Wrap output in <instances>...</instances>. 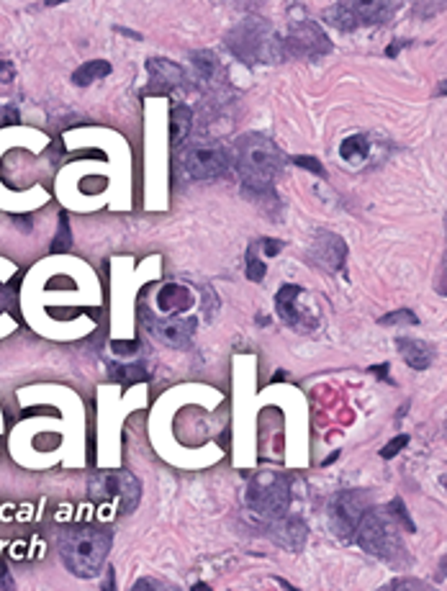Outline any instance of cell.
I'll use <instances>...</instances> for the list:
<instances>
[{"instance_id": "obj_16", "label": "cell", "mask_w": 447, "mask_h": 591, "mask_svg": "<svg viewBox=\"0 0 447 591\" xmlns=\"http://www.w3.org/2000/svg\"><path fill=\"white\" fill-rule=\"evenodd\" d=\"M157 304H160L164 316L180 314V311L190 309V304H193V293H190V288H186V285L167 283L160 288V293H157Z\"/></svg>"}, {"instance_id": "obj_40", "label": "cell", "mask_w": 447, "mask_h": 591, "mask_svg": "<svg viewBox=\"0 0 447 591\" xmlns=\"http://www.w3.org/2000/svg\"><path fill=\"white\" fill-rule=\"evenodd\" d=\"M399 49H401V41H394V44H391V49H386V54H388V57H394Z\"/></svg>"}, {"instance_id": "obj_12", "label": "cell", "mask_w": 447, "mask_h": 591, "mask_svg": "<svg viewBox=\"0 0 447 591\" xmlns=\"http://www.w3.org/2000/svg\"><path fill=\"white\" fill-rule=\"evenodd\" d=\"M309 260L327 273H339L347 260V242L335 232H319L311 242Z\"/></svg>"}, {"instance_id": "obj_11", "label": "cell", "mask_w": 447, "mask_h": 591, "mask_svg": "<svg viewBox=\"0 0 447 591\" xmlns=\"http://www.w3.org/2000/svg\"><path fill=\"white\" fill-rule=\"evenodd\" d=\"M304 293L306 291L301 285H293V283L283 285V288L276 293V311L288 327H293V330L311 332L313 327H316V314H309L306 309L298 306L301 299H304Z\"/></svg>"}, {"instance_id": "obj_32", "label": "cell", "mask_w": 447, "mask_h": 591, "mask_svg": "<svg viewBox=\"0 0 447 591\" xmlns=\"http://www.w3.org/2000/svg\"><path fill=\"white\" fill-rule=\"evenodd\" d=\"M260 247L265 249V254H268V257H276V254L283 249V242H280V240H268V237H265V240L260 242Z\"/></svg>"}, {"instance_id": "obj_34", "label": "cell", "mask_w": 447, "mask_h": 591, "mask_svg": "<svg viewBox=\"0 0 447 591\" xmlns=\"http://www.w3.org/2000/svg\"><path fill=\"white\" fill-rule=\"evenodd\" d=\"M160 589V584H157L155 578H139L134 586H131V591H157Z\"/></svg>"}, {"instance_id": "obj_37", "label": "cell", "mask_w": 447, "mask_h": 591, "mask_svg": "<svg viewBox=\"0 0 447 591\" xmlns=\"http://www.w3.org/2000/svg\"><path fill=\"white\" fill-rule=\"evenodd\" d=\"M368 370H370V373H375L378 378H388V363H383V365H370Z\"/></svg>"}, {"instance_id": "obj_44", "label": "cell", "mask_w": 447, "mask_h": 591, "mask_svg": "<svg viewBox=\"0 0 447 591\" xmlns=\"http://www.w3.org/2000/svg\"><path fill=\"white\" fill-rule=\"evenodd\" d=\"M337 457H339V453H332V455L327 457V460H324V465H329V463H335Z\"/></svg>"}, {"instance_id": "obj_35", "label": "cell", "mask_w": 447, "mask_h": 591, "mask_svg": "<svg viewBox=\"0 0 447 591\" xmlns=\"http://www.w3.org/2000/svg\"><path fill=\"white\" fill-rule=\"evenodd\" d=\"M13 75H15L13 65H11L8 60H0V80H3V83H11Z\"/></svg>"}, {"instance_id": "obj_5", "label": "cell", "mask_w": 447, "mask_h": 591, "mask_svg": "<svg viewBox=\"0 0 447 591\" xmlns=\"http://www.w3.org/2000/svg\"><path fill=\"white\" fill-rule=\"evenodd\" d=\"M88 496L93 504L113 507L119 514H129L142 499V486L129 471H101L90 479Z\"/></svg>"}, {"instance_id": "obj_15", "label": "cell", "mask_w": 447, "mask_h": 591, "mask_svg": "<svg viewBox=\"0 0 447 591\" xmlns=\"http://www.w3.org/2000/svg\"><path fill=\"white\" fill-rule=\"evenodd\" d=\"M396 347H399V352H401L403 363H406L409 368H414V370H427V368L432 365L434 350L427 342H422V339L399 337L396 339Z\"/></svg>"}, {"instance_id": "obj_28", "label": "cell", "mask_w": 447, "mask_h": 591, "mask_svg": "<svg viewBox=\"0 0 447 591\" xmlns=\"http://www.w3.org/2000/svg\"><path fill=\"white\" fill-rule=\"evenodd\" d=\"M409 445V434H399V437H394V440L388 442L386 448H380V457H386V460H391V457H396L399 453H401L403 448Z\"/></svg>"}, {"instance_id": "obj_4", "label": "cell", "mask_w": 447, "mask_h": 591, "mask_svg": "<svg viewBox=\"0 0 447 591\" xmlns=\"http://www.w3.org/2000/svg\"><path fill=\"white\" fill-rule=\"evenodd\" d=\"M355 540L365 553L383 558V561H399L403 558V545L399 538L396 519L388 514V509H368L360 519Z\"/></svg>"}, {"instance_id": "obj_13", "label": "cell", "mask_w": 447, "mask_h": 591, "mask_svg": "<svg viewBox=\"0 0 447 591\" xmlns=\"http://www.w3.org/2000/svg\"><path fill=\"white\" fill-rule=\"evenodd\" d=\"M149 70V88L162 90V93H175V90L186 88V72L170 60H160V57H152L147 62Z\"/></svg>"}, {"instance_id": "obj_42", "label": "cell", "mask_w": 447, "mask_h": 591, "mask_svg": "<svg viewBox=\"0 0 447 591\" xmlns=\"http://www.w3.org/2000/svg\"><path fill=\"white\" fill-rule=\"evenodd\" d=\"M193 591H214V589H211L209 584H203V581H198V584L193 586Z\"/></svg>"}, {"instance_id": "obj_41", "label": "cell", "mask_w": 447, "mask_h": 591, "mask_svg": "<svg viewBox=\"0 0 447 591\" xmlns=\"http://www.w3.org/2000/svg\"><path fill=\"white\" fill-rule=\"evenodd\" d=\"M440 566H442V569H440V573H437V581H442V578H445V573H447V558H442Z\"/></svg>"}, {"instance_id": "obj_1", "label": "cell", "mask_w": 447, "mask_h": 591, "mask_svg": "<svg viewBox=\"0 0 447 591\" xmlns=\"http://www.w3.org/2000/svg\"><path fill=\"white\" fill-rule=\"evenodd\" d=\"M231 160L242 178V186L252 193H268L283 167V152L265 134L239 136L231 150Z\"/></svg>"}, {"instance_id": "obj_30", "label": "cell", "mask_w": 447, "mask_h": 591, "mask_svg": "<svg viewBox=\"0 0 447 591\" xmlns=\"http://www.w3.org/2000/svg\"><path fill=\"white\" fill-rule=\"evenodd\" d=\"M111 350L121 358L127 355H136L139 352V339H124V342H111Z\"/></svg>"}, {"instance_id": "obj_31", "label": "cell", "mask_w": 447, "mask_h": 591, "mask_svg": "<svg viewBox=\"0 0 447 591\" xmlns=\"http://www.w3.org/2000/svg\"><path fill=\"white\" fill-rule=\"evenodd\" d=\"M18 108H13V105H8V108H3L0 111V126H11V124H18Z\"/></svg>"}, {"instance_id": "obj_6", "label": "cell", "mask_w": 447, "mask_h": 591, "mask_svg": "<svg viewBox=\"0 0 447 591\" xmlns=\"http://www.w3.org/2000/svg\"><path fill=\"white\" fill-rule=\"evenodd\" d=\"M288 504H291V481L280 473L260 471L247 483V507L268 522L285 517Z\"/></svg>"}, {"instance_id": "obj_14", "label": "cell", "mask_w": 447, "mask_h": 591, "mask_svg": "<svg viewBox=\"0 0 447 591\" xmlns=\"http://www.w3.org/2000/svg\"><path fill=\"white\" fill-rule=\"evenodd\" d=\"M270 538L285 550H301L306 545L309 530H306L304 519H298V517H280L276 522H270Z\"/></svg>"}, {"instance_id": "obj_24", "label": "cell", "mask_w": 447, "mask_h": 591, "mask_svg": "<svg viewBox=\"0 0 447 591\" xmlns=\"http://www.w3.org/2000/svg\"><path fill=\"white\" fill-rule=\"evenodd\" d=\"M70 247H72L70 219H67V214L62 211V214H60V229H57V234H54V240H52V252H67Z\"/></svg>"}, {"instance_id": "obj_45", "label": "cell", "mask_w": 447, "mask_h": 591, "mask_svg": "<svg viewBox=\"0 0 447 591\" xmlns=\"http://www.w3.org/2000/svg\"><path fill=\"white\" fill-rule=\"evenodd\" d=\"M278 581H280V586H283V589H285V591H298V589H293V586H291V584H285L283 578H278Z\"/></svg>"}, {"instance_id": "obj_46", "label": "cell", "mask_w": 447, "mask_h": 591, "mask_svg": "<svg viewBox=\"0 0 447 591\" xmlns=\"http://www.w3.org/2000/svg\"><path fill=\"white\" fill-rule=\"evenodd\" d=\"M157 591H175V589H170V586H160Z\"/></svg>"}, {"instance_id": "obj_20", "label": "cell", "mask_w": 447, "mask_h": 591, "mask_svg": "<svg viewBox=\"0 0 447 591\" xmlns=\"http://www.w3.org/2000/svg\"><path fill=\"white\" fill-rule=\"evenodd\" d=\"M108 375H111L113 381L124 383V386H129V383H142V381H149V373L147 368L142 365V363H131V365H127V363H108Z\"/></svg>"}, {"instance_id": "obj_36", "label": "cell", "mask_w": 447, "mask_h": 591, "mask_svg": "<svg viewBox=\"0 0 447 591\" xmlns=\"http://www.w3.org/2000/svg\"><path fill=\"white\" fill-rule=\"evenodd\" d=\"M103 591H116V571L108 566L105 569V581H103Z\"/></svg>"}, {"instance_id": "obj_7", "label": "cell", "mask_w": 447, "mask_h": 591, "mask_svg": "<svg viewBox=\"0 0 447 591\" xmlns=\"http://www.w3.org/2000/svg\"><path fill=\"white\" fill-rule=\"evenodd\" d=\"M180 157H183V165H186L188 175L195 180L219 178L229 167H234L231 150H226L219 142H211V139H201V142L188 144Z\"/></svg>"}, {"instance_id": "obj_23", "label": "cell", "mask_w": 447, "mask_h": 591, "mask_svg": "<svg viewBox=\"0 0 447 591\" xmlns=\"http://www.w3.org/2000/svg\"><path fill=\"white\" fill-rule=\"evenodd\" d=\"M339 155H342V160H347V162H355V160L368 157V136L365 134L347 136V139L342 142V147H339Z\"/></svg>"}, {"instance_id": "obj_18", "label": "cell", "mask_w": 447, "mask_h": 591, "mask_svg": "<svg viewBox=\"0 0 447 591\" xmlns=\"http://www.w3.org/2000/svg\"><path fill=\"white\" fill-rule=\"evenodd\" d=\"M358 6L360 23H386L391 15L399 11V3H383V0H372V3H355Z\"/></svg>"}, {"instance_id": "obj_2", "label": "cell", "mask_w": 447, "mask_h": 591, "mask_svg": "<svg viewBox=\"0 0 447 591\" xmlns=\"http://www.w3.org/2000/svg\"><path fill=\"white\" fill-rule=\"evenodd\" d=\"M111 550V535L96 524H72L60 532V555L70 573L93 578L101 573Z\"/></svg>"}, {"instance_id": "obj_43", "label": "cell", "mask_w": 447, "mask_h": 591, "mask_svg": "<svg viewBox=\"0 0 447 591\" xmlns=\"http://www.w3.org/2000/svg\"><path fill=\"white\" fill-rule=\"evenodd\" d=\"M437 96H447V80H442V83L437 85Z\"/></svg>"}, {"instance_id": "obj_3", "label": "cell", "mask_w": 447, "mask_h": 591, "mask_svg": "<svg viewBox=\"0 0 447 591\" xmlns=\"http://www.w3.org/2000/svg\"><path fill=\"white\" fill-rule=\"evenodd\" d=\"M226 46L237 60L247 65H262V62H280L288 57L285 39H280L262 18H245L234 29L226 31Z\"/></svg>"}, {"instance_id": "obj_22", "label": "cell", "mask_w": 447, "mask_h": 591, "mask_svg": "<svg viewBox=\"0 0 447 591\" xmlns=\"http://www.w3.org/2000/svg\"><path fill=\"white\" fill-rule=\"evenodd\" d=\"M190 62H193V70H195V75H198V80H203V83L216 75L219 60H216V54L209 52V49L193 52V54H190Z\"/></svg>"}, {"instance_id": "obj_17", "label": "cell", "mask_w": 447, "mask_h": 591, "mask_svg": "<svg viewBox=\"0 0 447 591\" xmlns=\"http://www.w3.org/2000/svg\"><path fill=\"white\" fill-rule=\"evenodd\" d=\"M324 18H327V23L337 26L339 31L358 29V23H360L358 6H355V3H335L332 8L324 11Z\"/></svg>"}, {"instance_id": "obj_9", "label": "cell", "mask_w": 447, "mask_h": 591, "mask_svg": "<svg viewBox=\"0 0 447 591\" xmlns=\"http://www.w3.org/2000/svg\"><path fill=\"white\" fill-rule=\"evenodd\" d=\"M329 49H332V41H329V37L324 34V29H321L319 23H313V21L296 23V26L288 31V37H285V52L298 54V57H309V60H313V57L327 54Z\"/></svg>"}, {"instance_id": "obj_27", "label": "cell", "mask_w": 447, "mask_h": 591, "mask_svg": "<svg viewBox=\"0 0 447 591\" xmlns=\"http://www.w3.org/2000/svg\"><path fill=\"white\" fill-rule=\"evenodd\" d=\"M378 324H419V319H417V314L414 311H409V309H401V311H391V314H386V316H380L378 319Z\"/></svg>"}, {"instance_id": "obj_25", "label": "cell", "mask_w": 447, "mask_h": 591, "mask_svg": "<svg viewBox=\"0 0 447 591\" xmlns=\"http://www.w3.org/2000/svg\"><path fill=\"white\" fill-rule=\"evenodd\" d=\"M247 278L250 280H254V283H260L262 278H265V262H260V257H257V252H254V245H250V249H247Z\"/></svg>"}, {"instance_id": "obj_33", "label": "cell", "mask_w": 447, "mask_h": 591, "mask_svg": "<svg viewBox=\"0 0 447 591\" xmlns=\"http://www.w3.org/2000/svg\"><path fill=\"white\" fill-rule=\"evenodd\" d=\"M0 591H15L13 578H11V573H8L6 563H0Z\"/></svg>"}, {"instance_id": "obj_8", "label": "cell", "mask_w": 447, "mask_h": 591, "mask_svg": "<svg viewBox=\"0 0 447 591\" xmlns=\"http://www.w3.org/2000/svg\"><path fill=\"white\" fill-rule=\"evenodd\" d=\"M368 491L363 488H350V491H342L337 494L329 504V514H332V527L339 538L352 540L355 538V530H358L360 519L365 517V512L370 509L368 504Z\"/></svg>"}, {"instance_id": "obj_10", "label": "cell", "mask_w": 447, "mask_h": 591, "mask_svg": "<svg viewBox=\"0 0 447 591\" xmlns=\"http://www.w3.org/2000/svg\"><path fill=\"white\" fill-rule=\"evenodd\" d=\"M142 316H144L147 330L152 332L160 342L170 344V347H178V350H183V347H188V344L193 342L195 319H175V316H162V319H157L149 309H142Z\"/></svg>"}, {"instance_id": "obj_29", "label": "cell", "mask_w": 447, "mask_h": 591, "mask_svg": "<svg viewBox=\"0 0 447 591\" xmlns=\"http://www.w3.org/2000/svg\"><path fill=\"white\" fill-rule=\"evenodd\" d=\"M293 165L304 167V170L313 172V175H324V167H321V162H319V160H313V157H306V155H296V157H293Z\"/></svg>"}, {"instance_id": "obj_39", "label": "cell", "mask_w": 447, "mask_h": 591, "mask_svg": "<svg viewBox=\"0 0 447 591\" xmlns=\"http://www.w3.org/2000/svg\"><path fill=\"white\" fill-rule=\"evenodd\" d=\"M13 221H15V224H18V226H23L26 232H31V219H29V216H15Z\"/></svg>"}, {"instance_id": "obj_26", "label": "cell", "mask_w": 447, "mask_h": 591, "mask_svg": "<svg viewBox=\"0 0 447 591\" xmlns=\"http://www.w3.org/2000/svg\"><path fill=\"white\" fill-rule=\"evenodd\" d=\"M388 514L394 517L396 519V524H401L403 530H409V532H414L417 527H414V522H411V517H409V512H406V507H403V502L401 499H394V502L388 504Z\"/></svg>"}, {"instance_id": "obj_19", "label": "cell", "mask_w": 447, "mask_h": 591, "mask_svg": "<svg viewBox=\"0 0 447 591\" xmlns=\"http://www.w3.org/2000/svg\"><path fill=\"white\" fill-rule=\"evenodd\" d=\"M190 129H193V111L183 103L175 105L170 113V142L180 144L183 139H188Z\"/></svg>"}, {"instance_id": "obj_38", "label": "cell", "mask_w": 447, "mask_h": 591, "mask_svg": "<svg viewBox=\"0 0 447 591\" xmlns=\"http://www.w3.org/2000/svg\"><path fill=\"white\" fill-rule=\"evenodd\" d=\"M383 591H417L411 584H406V581H396L391 589H383Z\"/></svg>"}, {"instance_id": "obj_21", "label": "cell", "mask_w": 447, "mask_h": 591, "mask_svg": "<svg viewBox=\"0 0 447 591\" xmlns=\"http://www.w3.org/2000/svg\"><path fill=\"white\" fill-rule=\"evenodd\" d=\"M111 72V65L105 60H93V62H85L82 67H77L72 72V83L80 85V88H88V85H93L96 80H101V77H105Z\"/></svg>"}]
</instances>
